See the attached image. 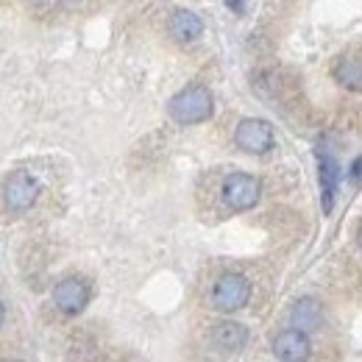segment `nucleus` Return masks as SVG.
Returning <instances> with one entry per match:
<instances>
[{
    "mask_svg": "<svg viewBox=\"0 0 362 362\" xmlns=\"http://www.w3.org/2000/svg\"><path fill=\"white\" fill-rule=\"evenodd\" d=\"M212 95L204 84H192L187 90H181L173 100H170V115L173 120H179L184 126L189 123H201V120H209L212 117Z\"/></svg>",
    "mask_w": 362,
    "mask_h": 362,
    "instance_id": "obj_1",
    "label": "nucleus"
},
{
    "mask_svg": "<svg viewBox=\"0 0 362 362\" xmlns=\"http://www.w3.org/2000/svg\"><path fill=\"white\" fill-rule=\"evenodd\" d=\"M351 179L362 184V156H357V162L351 165Z\"/></svg>",
    "mask_w": 362,
    "mask_h": 362,
    "instance_id": "obj_13",
    "label": "nucleus"
},
{
    "mask_svg": "<svg viewBox=\"0 0 362 362\" xmlns=\"http://www.w3.org/2000/svg\"><path fill=\"white\" fill-rule=\"evenodd\" d=\"M3 362H20V360H3Z\"/></svg>",
    "mask_w": 362,
    "mask_h": 362,
    "instance_id": "obj_17",
    "label": "nucleus"
},
{
    "mask_svg": "<svg viewBox=\"0 0 362 362\" xmlns=\"http://www.w3.org/2000/svg\"><path fill=\"white\" fill-rule=\"evenodd\" d=\"M237 145L248 153H265L273 148V129L268 120H259V117H245L240 126H237Z\"/></svg>",
    "mask_w": 362,
    "mask_h": 362,
    "instance_id": "obj_6",
    "label": "nucleus"
},
{
    "mask_svg": "<svg viewBox=\"0 0 362 362\" xmlns=\"http://www.w3.org/2000/svg\"><path fill=\"white\" fill-rule=\"evenodd\" d=\"M87 301H90V287L76 276H67L53 287V304L64 315H78L87 307Z\"/></svg>",
    "mask_w": 362,
    "mask_h": 362,
    "instance_id": "obj_5",
    "label": "nucleus"
},
{
    "mask_svg": "<svg viewBox=\"0 0 362 362\" xmlns=\"http://www.w3.org/2000/svg\"><path fill=\"white\" fill-rule=\"evenodd\" d=\"M40 192H42V184L37 176H31L28 170H17L6 181V206L14 212H25L37 204Z\"/></svg>",
    "mask_w": 362,
    "mask_h": 362,
    "instance_id": "obj_4",
    "label": "nucleus"
},
{
    "mask_svg": "<svg viewBox=\"0 0 362 362\" xmlns=\"http://www.w3.org/2000/svg\"><path fill=\"white\" fill-rule=\"evenodd\" d=\"M320 159V189H323V212H332L334 206V192H337V179H340V168L329 153H317Z\"/></svg>",
    "mask_w": 362,
    "mask_h": 362,
    "instance_id": "obj_11",
    "label": "nucleus"
},
{
    "mask_svg": "<svg viewBox=\"0 0 362 362\" xmlns=\"http://www.w3.org/2000/svg\"><path fill=\"white\" fill-rule=\"evenodd\" d=\"M357 243H360V248H362V226H360V234H357Z\"/></svg>",
    "mask_w": 362,
    "mask_h": 362,
    "instance_id": "obj_15",
    "label": "nucleus"
},
{
    "mask_svg": "<svg viewBox=\"0 0 362 362\" xmlns=\"http://www.w3.org/2000/svg\"><path fill=\"white\" fill-rule=\"evenodd\" d=\"M212 343L223 351H240L248 343V329L237 320H221L212 329Z\"/></svg>",
    "mask_w": 362,
    "mask_h": 362,
    "instance_id": "obj_8",
    "label": "nucleus"
},
{
    "mask_svg": "<svg viewBox=\"0 0 362 362\" xmlns=\"http://www.w3.org/2000/svg\"><path fill=\"white\" fill-rule=\"evenodd\" d=\"M251 298V281L243 276V273H223L218 281H215V290H212V304L215 310L221 313H234L240 307H245Z\"/></svg>",
    "mask_w": 362,
    "mask_h": 362,
    "instance_id": "obj_2",
    "label": "nucleus"
},
{
    "mask_svg": "<svg viewBox=\"0 0 362 362\" xmlns=\"http://www.w3.org/2000/svg\"><path fill=\"white\" fill-rule=\"evenodd\" d=\"M320 317H323V310L315 298H298L290 310V323L304 334L320 326Z\"/></svg>",
    "mask_w": 362,
    "mask_h": 362,
    "instance_id": "obj_10",
    "label": "nucleus"
},
{
    "mask_svg": "<svg viewBox=\"0 0 362 362\" xmlns=\"http://www.w3.org/2000/svg\"><path fill=\"white\" fill-rule=\"evenodd\" d=\"M273 354L281 362H304L310 357V337L298 329H284L273 340Z\"/></svg>",
    "mask_w": 362,
    "mask_h": 362,
    "instance_id": "obj_7",
    "label": "nucleus"
},
{
    "mask_svg": "<svg viewBox=\"0 0 362 362\" xmlns=\"http://www.w3.org/2000/svg\"><path fill=\"white\" fill-rule=\"evenodd\" d=\"M332 76H334V81H337L340 87L360 92L362 90V59L360 56H343V59L334 64Z\"/></svg>",
    "mask_w": 362,
    "mask_h": 362,
    "instance_id": "obj_12",
    "label": "nucleus"
},
{
    "mask_svg": "<svg viewBox=\"0 0 362 362\" xmlns=\"http://www.w3.org/2000/svg\"><path fill=\"white\" fill-rule=\"evenodd\" d=\"M170 34H173V40H179V42H195V40L204 34V23H201V17H198L195 11L179 8V11H173V17H170Z\"/></svg>",
    "mask_w": 362,
    "mask_h": 362,
    "instance_id": "obj_9",
    "label": "nucleus"
},
{
    "mask_svg": "<svg viewBox=\"0 0 362 362\" xmlns=\"http://www.w3.org/2000/svg\"><path fill=\"white\" fill-rule=\"evenodd\" d=\"M221 192H223V201H226L228 209L245 212V209L257 206V201L262 195V184H259V179H254L248 173H231V176L223 179Z\"/></svg>",
    "mask_w": 362,
    "mask_h": 362,
    "instance_id": "obj_3",
    "label": "nucleus"
},
{
    "mask_svg": "<svg viewBox=\"0 0 362 362\" xmlns=\"http://www.w3.org/2000/svg\"><path fill=\"white\" fill-rule=\"evenodd\" d=\"M3 315H6V313H3V301H0V323H3Z\"/></svg>",
    "mask_w": 362,
    "mask_h": 362,
    "instance_id": "obj_16",
    "label": "nucleus"
},
{
    "mask_svg": "<svg viewBox=\"0 0 362 362\" xmlns=\"http://www.w3.org/2000/svg\"><path fill=\"white\" fill-rule=\"evenodd\" d=\"M226 6H228V8H231V11H245V8H248L245 3H237V0H228Z\"/></svg>",
    "mask_w": 362,
    "mask_h": 362,
    "instance_id": "obj_14",
    "label": "nucleus"
}]
</instances>
